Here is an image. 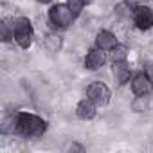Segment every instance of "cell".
I'll list each match as a JSON object with an SVG mask.
<instances>
[{"label": "cell", "instance_id": "2", "mask_svg": "<svg viewBox=\"0 0 153 153\" xmlns=\"http://www.w3.org/2000/svg\"><path fill=\"white\" fill-rule=\"evenodd\" d=\"M13 38L22 49H29L33 43V25L27 18H18L13 24Z\"/></svg>", "mask_w": 153, "mask_h": 153}, {"label": "cell", "instance_id": "4", "mask_svg": "<svg viewBox=\"0 0 153 153\" xmlns=\"http://www.w3.org/2000/svg\"><path fill=\"white\" fill-rule=\"evenodd\" d=\"M110 88L105 85V83H101V81H97V83H92L88 88H87V97H90L97 106H105V105H108V101H110Z\"/></svg>", "mask_w": 153, "mask_h": 153}, {"label": "cell", "instance_id": "8", "mask_svg": "<svg viewBox=\"0 0 153 153\" xmlns=\"http://www.w3.org/2000/svg\"><path fill=\"white\" fill-rule=\"evenodd\" d=\"M96 106L97 105L90 97H87V99L79 101V105L76 106V115H78L79 119H83V121H88V119H92L96 115Z\"/></svg>", "mask_w": 153, "mask_h": 153}, {"label": "cell", "instance_id": "3", "mask_svg": "<svg viewBox=\"0 0 153 153\" xmlns=\"http://www.w3.org/2000/svg\"><path fill=\"white\" fill-rule=\"evenodd\" d=\"M49 18H51V22H52L56 27H67V25L72 24V20H74L76 16H74L72 9L68 7V4H56V6L51 7Z\"/></svg>", "mask_w": 153, "mask_h": 153}, {"label": "cell", "instance_id": "14", "mask_svg": "<svg viewBox=\"0 0 153 153\" xmlns=\"http://www.w3.org/2000/svg\"><path fill=\"white\" fill-rule=\"evenodd\" d=\"M144 72L148 74V78H149L151 83H153V61H148V63L144 65Z\"/></svg>", "mask_w": 153, "mask_h": 153}, {"label": "cell", "instance_id": "15", "mask_svg": "<svg viewBox=\"0 0 153 153\" xmlns=\"http://www.w3.org/2000/svg\"><path fill=\"white\" fill-rule=\"evenodd\" d=\"M36 2H40V4H49L51 0H36Z\"/></svg>", "mask_w": 153, "mask_h": 153}, {"label": "cell", "instance_id": "1", "mask_svg": "<svg viewBox=\"0 0 153 153\" xmlns=\"http://www.w3.org/2000/svg\"><path fill=\"white\" fill-rule=\"evenodd\" d=\"M47 130V123L33 114H18L16 119V131L25 137H40Z\"/></svg>", "mask_w": 153, "mask_h": 153}, {"label": "cell", "instance_id": "13", "mask_svg": "<svg viewBox=\"0 0 153 153\" xmlns=\"http://www.w3.org/2000/svg\"><path fill=\"white\" fill-rule=\"evenodd\" d=\"M9 38H13V31H9L7 22H2V40H4V42H7Z\"/></svg>", "mask_w": 153, "mask_h": 153}, {"label": "cell", "instance_id": "6", "mask_svg": "<svg viewBox=\"0 0 153 153\" xmlns=\"http://www.w3.org/2000/svg\"><path fill=\"white\" fill-rule=\"evenodd\" d=\"M131 90H133V94L137 97L139 96H148L153 90V83L148 78L146 72H139V74L133 76V79H131Z\"/></svg>", "mask_w": 153, "mask_h": 153}, {"label": "cell", "instance_id": "9", "mask_svg": "<svg viewBox=\"0 0 153 153\" xmlns=\"http://www.w3.org/2000/svg\"><path fill=\"white\" fill-rule=\"evenodd\" d=\"M117 45V38L115 34H112L110 31H101L96 36V47L103 49V51H112Z\"/></svg>", "mask_w": 153, "mask_h": 153}, {"label": "cell", "instance_id": "12", "mask_svg": "<svg viewBox=\"0 0 153 153\" xmlns=\"http://www.w3.org/2000/svg\"><path fill=\"white\" fill-rule=\"evenodd\" d=\"M68 7L72 9V13H74V16H79V13H81V9L85 7V4H88V0H68Z\"/></svg>", "mask_w": 153, "mask_h": 153}, {"label": "cell", "instance_id": "11", "mask_svg": "<svg viewBox=\"0 0 153 153\" xmlns=\"http://www.w3.org/2000/svg\"><path fill=\"white\" fill-rule=\"evenodd\" d=\"M126 52H128V49H126L124 45H115V47L112 49V61L115 63V61L126 59Z\"/></svg>", "mask_w": 153, "mask_h": 153}, {"label": "cell", "instance_id": "7", "mask_svg": "<svg viewBox=\"0 0 153 153\" xmlns=\"http://www.w3.org/2000/svg\"><path fill=\"white\" fill-rule=\"evenodd\" d=\"M105 61H106V54H105L103 49L97 47V49H92V51L87 54V58H85V67L90 68V70H97Z\"/></svg>", "mask_w": 153, "mask_h": 153}, {"label": "cell", "instance_id": "10", "mask_svg": "<svg viewBox=\"0 0 153 153\" xmlns=\"http://www.w3.org/2000/svg\"><path fill=\"white\" fill-rule=\"evenodd\" d=\"M114 76L117 78V81H119L121 85H124V83L130 79V67H128L126 59L114 63Z\"/></svg>", "mask_w": 153, "mask_h": 153}, {"label": "cell", "instance_id": "5", "mask_svg": "<svg viewBox=\"0 0 153 153\" xmlns=\"http://www.w3.org/2000/svg\"><path fill=\"white\" fill-rule=\"evenodd\" d=\"M135 25L140 31H148L153 27V9L146 6H135V15H133Z\"/></svg>", "mask_w": 153, "mask_h": 153}]
</instances>
